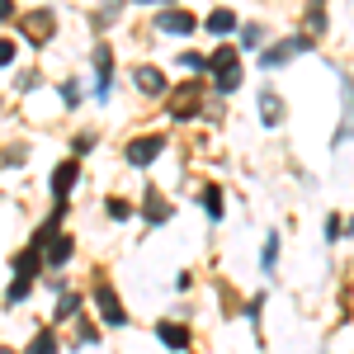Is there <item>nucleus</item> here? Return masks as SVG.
I'll return each mask as SVG.
<instances>
[{"label": "nucleus", "mask_w": 354, "mask_h": 354, "mask_svg": "<svg viewBox=\"0 0 354 354\" xmlns=\"http://www.w3.org/2000/svg\"><path fill=\"white\" fill-rule=\"evenodd\" d=\"M203 62H208V71H213V76H222V71H232V66H236V48H218V53L203 57Z\"/></svg>", "instance_id": "12"}, {"label": "nucleus", "mask_w": 354, "mask_h": 354, "mask_svg": "<svg viewBox=\"0 0 354 354\" xmlns=\"http://www.w3.org/2000/svg\"><path fill=\"white\" fill-rule=\"evenodd\" d=\"M194 109H198V90H194V85H185V90L175 95V104H170V113H175V118H189Z\"/></svg>", "instance_id": "9"}, {"label": "nucleus", "mask_w": 354, "mask_h": 354, "mask_svg": "<svg viewBox=\"0 0 354 354\" xmlns=\"http://www.w3.org/2000/svg\"><path fill=\"white\" fill-rule=\"evenodd\" d=\"M95 302H100V317H104L109 326H123V322H128V312L118 307V293H113V288H100V293H95Z\"/></svg>", "instance_id": "3"}, {"label": "nucleus", "mask_w": 354, "mask_h": 354, "mask_svg": "<svg viewBox=\"0 0 354 354\" xmlns=\"http://www.w3.org/2000/svg\"><path fill=\"white\" fill-rule=\"evenodd\" d=\"M109 218H128V203L123 198H109Z\"/></svg>", "instance_id": "24"}, {"label": "nucleus", "mask_w": 354, "mask_h": 354, "mask_svg": "<svg viewBox=\"0 0 354 354\" xmlns=\"http://www.w3.org/2000/svg\"><path fill=\"white\" fill-rule=\"evenodd\" d=\"M0 19H15V5L10 0H0Z\"/></svg>", "instance_id": "26"}, {"label": "nucleus", "mask_w": 354, "mask_h": 354, "mask_svg": "<svg viewBox=\"0 0 354 354\" xmlns=\"http://www.w3.org/2000/svg\"><path fill=\"white\" fill-rule=\"evenodd\" d=\"M137 90L142 95H165V76L156 66H137Z\"/></svg>", "instance_id": "5"}, {"label": "nucleus", "mask_w": 354, "mask_h": 354, "mask_svg": "<svg viewBox=\"0 0 354 354\" xmlns=\"http://www.w3.org/2000/svg\"><path fill=\"white\" fill-rule=\"evenodd\" d=\"M147 222H151V227L170 222V198H165L161 189H147Z\"/></svg>", "instance_id": "4"}, {"label": "nucleus", "mask_w": 354, "mask_h": 354, "mask_svg": "<svg viewBox=\"0 0 354 354\" xmlns=\"http://www.w3.org/2000/svg\"><path fill=\"white\" fill-rule=\"evenodd\" d=\"M156 28L161 33H194L198 19H194L189 10H165V15H156Z\"/></svg>", "instance_id": "1"}, {"label": "nucleus", "mask_w": 354, "mask_h": 354, "mask_svg": "<svg viewBox=\"0 0 354 354\" xmlns=\"http://www.w3.org/2000/svg\"><path fill=\"white\" fill-rule=\"evenodd\" d=\"M66 260H71V236H53V241H48V265L62 270Z\"/></svg>", "instance_id": "10"}, {"label": "nucleus", "mask_w": 354, "mask_h": 354, "mask_svg": "<svg viewBox=\"0 0 354 354\" xmlns=\"http://www.w3.org/2000/svg\"><path fill=\"white\" fill-rule=\"evenodd\" d=\"M24 33L33 38V43H43V38L53 33V15H48V10H38V15H28V19H24Z\"/></svg>", "instance_id": "7"}, {"label": "nucleus", "mask_w": 354, "mask_h": 354, "mask_svg": "<svg viewBox=\"0 0 354 354\" xmlns=\"http://www.w3.org/2000/svg\"><path fill=\"white\" fill-rule=\"evenodd\" d=\"M28 354H57V340L48 335V330H43V335H38V340L28 345Z\"/></svg>", "instance_id": "17"}, {"label": "nucleus", "mask_w": 354, "mask_h": 354, "mask_svg": "<svg viewBox=\"0 0 354 354\" xmlns=\"http://www.w3.org/2000/svg\"><path fill=\"white\" fill-rule=\"evenodd\" d=\"M345 236V218H330L326 222V241H340Z\"/></svg>", "instance_id": "20"}, {"label": "nucleus", "mask_w": 354, "mask_h": 354, "mask_svg": "<svg viewBox=\"0 0 354 354\" xmlns=\"http://www.w3.org/2000/svg\"><path fill=\"white\" fill-rule=\"evenodd\" d=\"M15 62V43H0V66H10Z\"/></svg>", "instance_id": "25"}, {"label": "nucleus", "mask_w": 354, "mask_h": 354, "mask_svg": "<svg viewBox=\"0 0 354 354\" xmlns=\"http://www.w3.org/2000/svg\"><path fill=\"white\" fill-rule=\"evenodd\" d=\"M180 66H189V71H208V62L198 53H180Z\"/></svg>", "instance_id": "18"}, {"label": "nucleus", "mask_w": 354, "mask_h": 354, "mask_svg": "<svg viewBox=\"0 0 354 354\" xmlns=\"http://www.w3.org/2000/svg\"><path fill=\"white\" fill-rule=\"evenodd\" d=\"M307 24L317 28V33L326 28V5H322V0H312V10H307Z\"/></svg>", "instance_id": "15"}, {"label": "nucleus", "mask_w": 354, "mask_h": 354, "mask_svg": "<svg viewBox=\"0 0 354 354\" xmlns=\"http://www.w3.org/2000/svg\"><path fill=\"white\" fill-rule=\"evenodd\" d=\"M156 335H161V340L170 345V350H185V345H189L185 326H175V322H161V326H156Z\"/></svg>", "instance_id": "11"}, {"label": "nucleus", "mask_w": 354, "mask_h": 354, "mask_svg": "<svg viewBox=\"0 0 354 354\" xmlns=\"http://www.w3.org/2000/svg\"><path fill=\"white\" fill-rule=\"evenodd\" d=\"M203 203H208V213H213V218H222V194H218V189L203 194Z\"/></svg>", "instance_id": "19"}, {"label": "nucleus", "mask_w": 354, "mask_h": 354, "mask_svg": "<svg viewBox=\"0 0 354 354\" xmlns=\"http://www.w3.org/2000/svg\"><path fill=\"white\" fill-rule=\"evenodd\" d=\"M260 113H265L270 128H279V123H283V100H279L274 90H265V95H260Z\"/></svg>", "instance_id": "8"}, {"label": "nucleus", "mask_w": 354, "mask_h": 354, "mask_svg": "<svg viewBox=\"0 0 354 354\" xmlns=\"http://www.w3.org/2000/svg\"><path fill=\"white\" fill-rule=\"evenodd\" d=\"M161 147H165V137H137V142H128V161H133V165L156 161V156H161Z\"/></svg>", "instance_id": "2"}, {"label": "nucleus", "mask_w": 354, "mask_h": 354, "mask_svg": "<svg viewBox=\"0 0 354 354\" xmlns=\"http://www.w3.org/2000/svg\"><path fill=\"white\" fill-rule=\"evenodd\" d=\"M28 298V279H15V288H10V302H24Z\"/></svg>", "instance_id": "22"}, {"label": "nucleus", "mask_w": 354, "mask_h": 354, "mask_svg": "<svg viewBox=\"0 0 354 354\" xmlns=\"http://www.w3.org/2000/svg\"><path fill=\"white\" fill-rule=\"evenodd\" d=\"M208 28H213V33H232V28H236V15H232V10H213V15H208Z\"/></svg>", "instance_id": "13"}, {"label": "nucleus", "mask_w": 354, "mask_h": 354, "mask_svg": "<svg viewBox=\"0 0 354 354\" xmlns=\"http://www.w3.org/2000/svg\"><path fill=\"white\" fill-rule=\"evenodd\" d=\"M71 185H76V161H62L53 170V194H57V198H66V194H71Z\"/></svg>", "instance_id": "6"}, {"label": "nucleus", "mask_w": 354, "mask_h": 354, "mask_svg": "<svg viewBox=\"0 0 354 354\" xmlns=\"http://www.w3.org/2000/svg\"><path fill=\"white\" fill-rule=\"evenodd\" d=\"M260 43H265L260 24H245V28H241V48H260Z\"/></svg>", "instance_id": "16"}, {"label": "nucleus", "mask_w": 354, "mask_h": 354, "mask_svg": "<svg viewBox=\"0 0 354 354\" xmlns=\"http://www.w3.org/2000/svg\"><path fill=\"white\" fill-rule=\"evenodd\" d=\"M274 255H279V236H270V241H265V270H274Z\"/></svg>", "instance_id": "23"}, {"label": "nucleus", "mask_w": 354, "mask_h": 354, "mask_svg": "<svg viewBox=\"0 0 354 354\" xmlns=\"http://www.w3.org/2000/svg\"><path fill=\"white\" fill-rule=\"evenodd\" d=\"M76 307H81V298H62L57 302V317H76Z\"/></svg>", "instance_id": "21"}, {"label": "nucleus", "mask_w": 354, "mask_h": 354, "mask_svg": "<svg viewBox=\"0 0 354 354\" xmlns=\"http://www.w3.org/2000/svg\"><path fill=\"white\" fill-rule=\"evenodd\" d=\"M38 265H43V255H38V250H24V255L15 260V270H19V279H28V274H38Z\"/></svg>", "instance_id": "14"}]
</instances>
